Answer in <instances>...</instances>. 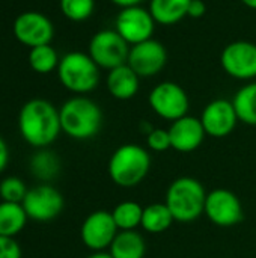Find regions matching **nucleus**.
<instances>
[{
	"mask_svg": "<svg viewBox=\"0 0 256 258\" xmlns=\"http://www.w3.org/2000/svg\"><path fill=\"white\" fill-rule=\"evenodd\" d=\"M9 162V148L8 144L3 141V138L0 136V174L6 169Z\"/></svg>",
	"mask_w": 256,
	"mask_h": 258,
	"instance_id": "obj_31",
	"label": "nucleus"
},
{
	"mask_svg": "<svg viewBox=\"0 0 256 258\" xmlns=\"http://www.w3.org/2000/svg\"><path fill=\"white\" fill-rule=\"evenodd\" d=\"M18 130L30 147L47 148L62 132L59 110L44 98L29 100L20 110Z\"/></svg>",
	"mask_w": 256,
	"mask_h": 258,
	"instance_id": "obj_1",
	"label": "nucleus"
},
{
	"mask_svg": "<svg viewBox=\"0 0 256 258\" xmlns=\"http://www.w3.org/2000/svg\"><path fill=\"white\" fill-rule=\"evenodd\" d=\"M59 115L62 132L75 141L95 138L103 125L101 107L94 100L83 95L66 100L59 109Z\"/></svg>",
	"mask_w": 256,
	"mask_h": 258,
	"instance_id": "obj_2",
	"label": "nucleus"
},
{
	"mask_svg": "<svg viewBox=\"0 0 256 258\" xmlns=\"http://www.w3.org/2000/svg\"><path fill=\"white\" fill-rule=\"evenodd\" d=\"M110 180L124 189L139 186L151 169V156L146 148L137 144H124L118 147L109 159Z\"/></svg>",
	"mask_w": 256,
	"mask_h": 258,
	"instance_id": "obj_3",
	"label": "nucleus"
},
{
	"mask_svg": "<svg viewBox=\"0 0 256 258\" xmlns=\"http://www.w3.org/2000/svg\"><path fill=\"white\" fill-rule=\"evenodd\" d=\"M57 76L68 91L83 95L92 92L98 86L100 67L94 62L89 53L71 51L60 59Z\"/></svg>",
	"mask_w": 256,
	"mask_h": 258,
	"instance_id": "obj_5",
	"label": "nucleus"
},
{
	"mask_svg": "<svg viewBox=\"0 0 256 258\" xmlns=\"http://www.w3.org/2000/svg\"><path fill=\"white\" fill-rule=\"evenodd\" d=\"M14 35L21 44L33 48L38 45L50 44L54 35V27L51 20L44 14L27 11L15 18Z\"/></svg>",
	"mask_w": 256,
	"mask_h": 258,
	"instance_id": "obj_14",
	"label": "nucleus"
},
{
	"mask_svg": "<svg viewBox=\"0 0 256 258\" xmlns=\"http://www.w3.org/2000/svg\"><path fill=\"white\" fill-rule=\"evenodd\" d=\"M241 3L244 6H247L249 9H255L256 11V0H241Z\"/></svg>",
	"mask_w": 256,
	"mask_h": 258,
	"instance_id": "obj_34",
	"label": "nucleus"
},
{
	"mask_svg": "<svg viewBox=\"0 0 256 258\" xmlns=\"http://www.w3.org/2000/svg\"><path fill=\"white\" fill-rule=\"evenodd\" d=\"M149 106L152 112L166 119V121H177L186 115H189V95L175 82H161L152 88L148 97Z\"/></svg>",
	"mask_w": 256,
	"mask_h": 258,
	"instance_id": "obj_7",
	"label": "nucleus"
},
{
	"mask_svg": "<svg viewBox=\"0 0 256 258\" xmlns=\"http://www.w3.org/2000/svg\"><path fill=\"white\" fill-rule=\"evenodd\" d=\"M119 8H130V6H140L143 0H112Z\"/></svg>",
	"mask_w": 256,
	"mask_h": 258,
	"instance_id": "obj_32",
	"label": "nucleus"
},
{
	"mask_svg": "<svg viewBox=\"0 0 256 258\" xmlns=\"http://www.w3.org/2000/svg\"><path fill=\"white\" fill-rule=\"evenodd\" d=\"M205 201L207 192L199 180L193 177H180L169 184L164 204L170 210L175 222L190 224L204 215Z\"/></svg>",
	"mask_w": 256,
	"mask_h": 258,
	"instance_id": "obj_4",
	"label": "nucleus"
},
{
	"mask_svg": "<svg viewBox=\"0 0 256 258\" xmlns=\"http://www.w3.org/2000/svg\"><path fill=\"white\" fill-rule=\"evenodd\" d=\"M62 14L71 21H84L95 11V0H60Z\"/></svg>",
	"mask_w": 256,
	"mask_h": 258,
	"instance_id": "obj_26",
	"label": "nucleus"
},
{
	"mask_svg": "<svg viewBox=\"0 0 256 258\" xmlns=\"http://www.w3.org/2000/svg\"><path fill=\"white\" fill-rule=\"evenodd\" d=\"M106 83L113 98L125 101V100H131L139 92L140 77L134 73V70L128 63H124L109 71Z\"/></svg>",
	"mask_w": 256,
	"mask_h": 258,
	"instance_id": "obj_17",
	"label": "nucleus"
},
{
	"mask_svg": "<svg viewBox=\"0 0 256 258\" xmlns=\"http://www.w3.org/2000/svg\"><path fill=\"white\" fill-rule=\"evenodd\" d=\"M155 24L157 23L152 18L149 9H145L142 6H130L122 8L118 14L115 30L130 45H136L152 38Z\"/></svg>",
	"mask_w": 256,
	"mask_h": 258,
	"instance_id": "obj_12",
	"label": "nucleus"
},
{
	"mask_svg": "<svg viewBox=\"0 0 256 258\" xmlns=\"http://www.w3.org/2000/svg\"><path fill=\"white\" fill-rule=\"evenodd\" d=\"M204 215L222 228L238 225L244 216L240 198L228 189H214L207 194Z\"/></svg>",
	"mask_w": 256,
	"mask_h": 258,
	"instance_id": "obj_9",
	"label": "nucleus"
},
{
	"mask_svg": "<svg viewBox=\"0 0 256 258\" xmlns=\"http://www.w3.org/2000/svg\"><path fill=\"white\" fill-rule=\"evenodd\" d=\"M166 62L167 50L160 41L154 38L131 45L127 59V63L134 70L139 77L157 76L166 67Z\"/></svg>",
	"mask_w": 256,
	"mask_h": 258,
	"instance_id": "obj_13",
	"label": "nucleus"
},
{
	"mask_svg": "<svg viewBox=\"0 0 256 258\" xmlns=\"http://www.w3.org/2000/svg\"><path fill=\"white\" fill-rule=\"evenodd\" d=\"M59 159L48 150L36 151L30 159V171L39 180H53L59 172Z\"/></svg>",
	"mask_w": 256,
	"mask_h": 258,
	"instance_id": "obj_25",
	"label": "nucleus"
},
{
	"mask_svg": "<svg viewBox=\"0 0 256 258\" xmlns=\"http://www.w3.org/2000/svg\"><path fill=\"white\" fill-rule=\"evenodd\" d=\"M223 71L237 80L256 79V44L250 41H234L228 44L222 54Z\"/></svg>",
	"mask_w": 256,
	"mask_h": 258,
	"instance_id": "obj_11",
	"label": "nucleus"
},
{
	"mask_svg": "<svg viewBox=\"0 0 256 258\" xmlns=\"http://www.w3.org/2000/svg\"><path fill=\"white\" fill-rule=\"evenodd\" d=\"M128 53L130 44L116 30H100L89 42V56L100 68L109 71L127 63Z\"/></svg>",
	"mask_w": 256,
	"mask_h": 258,
	"instance_id": "obj_6",
	"label": "nucleus"
},
{
	"mask_svg": "<svg viewBox=\"0 0 256 258\" xmlns=\"http://www.w3.org/2000/svg\"><path fill=\"white\" fill-rule=\"evenodd\" d=\"M201 122L207 136L211 138H226L231 135L238 122L235 107L231 100L217 98L210 101L201 115Z\"/></svg>",
	"mask_w": 256,
	"mask_h": 258,
	"instance_id": "obj_15",
	"label": "nucleus"
},
{
	"mask_svg": "<svg viewBox=\"0 0 256 258\" xmlns=\"http://www.w3.org/2000/svg\"><path fill=\"white\" fill-rule=\"evenodd\" d=\"M175 222L170 210L164 203H154L143 207V216L140 227L151 234H161L167 231Z\"/></svg>",
	"mask_w": 256,
	"mask_h": 258,
	"instance_id": "obj_21",
	"label": "nucleus"
},
{
	"mask_svg": "<svg viewBox=\"0 0 256 258\" xmlns=\"http://www.w3.org/2000/svg\"><path fill=\"white\" fill-rule=\"evenodd\" d=\"M86 258H113L110 252L107 251H98V252H92L91 255H88Z\"/></svg>",
	"mask_w": 256,
	"mask_h": 258,
	"instance_id": "obj_33",
	"label": "nucleus"
},
{
	"mask_svg": "<svg viewBox=\"0 0 256 258\" xmlns=\"http://www.w3.org/2000/svg\"><path fill=\"white\" fill-rule=\"evenodd\" d=\"M29 189L26 183L18 177H6L0 181V198L5 203L21 204L27 195Z\"/></svg>",
	"mask_w": 256,
	"mask_h": 258,
	"instance_id": "obj_27",
	"label": "nucleus"
},
{
	"mask_svg": "<svg viewBox=\"0 0 256 258\" xmlns=\"http://www.w3.org/2000/svg\"><path fill=\"white\" fill-rule=\"evenodd\" d=\"M118 233L119 230L115 224L112 212L107 210L92 212L83 221L80 228L81 242L92 252L109 249Z\"/></svg>",
	"mask_w": 256,
	"mask_h": 258,
	"instance_id": "obj_10",
	"label": "nucleus"
},
{
	"mask_svg": "<svg viewBox=\"0 0 256 258\" xmlns=\"http://www.w3.org/2000/svg\"><path fill=\"white\" fill-rule=\"evenodd\" d=\"M167 130L170 136L172 150L183 154L196 151L207 136L201 119L190 115H186L174 121Z\"/></svg>",
	"mask_w": 256,
	"mask_h": 258,
	"instance_id": "obj_16",
	"label": "nucleus"
},
{
	"mask_svg": "<svg viewBox=\"0 0 256 258\" xmlns=\"http://www.w3.org/2000/svg\"><path fill=\"white\" fill-rule=\"evenodd\" d=\"M146 145L151 151L155 153H164L172 148L170 145V136L169 130L164 128H152L146 135Z\"/></svg>",
	"mask_w": 256,
	"mask_h": 258,
	"instance_id": "obj_28",
	"label": "nucleus"
},
{
	"mask_svg": "<svg viewBox=\"0 0 256 258\" xmlns=\"http://www.w3.org/2000/svg\"><path fill=\"white\" fill-rule=\"evenodd\" d=\"M207 14V3L204 0H192L189 5V15L192 18H201Z\"/></svg>",
	"mask_w": 256,
	"mask_h": 258,
	"instance_id": "obj_30",
	"label": "nucleus"
},
{
	"mask_svg": "<svg viewBox=\"0 0 256 258\" xmlns=\"http://www.w3.org/2000/svg\"><path fill=\"white\" fill-rule=\"evenodd\" d=\"M192 0H151L149 12L157 24L172 26L189 15Z\"/></svg>",
	"mask_w": 256,
	"mask_h": 258,
	"instance_id": "obj_18",
	"label": "nucleus"
},
{
	"mask_svg": "<svg viewBox=\"0 0 256 258\" xmlns=\"http://www.w3.org/2000/svg\"><path fill=\"white\" fill-rule=\"evenodd\" d=\"M59 62H60L59 54L50 44L30 48L29 63H30L32 70L39 74H48V73L54 71L59 67Z\"/></svg>",
	"mask_w": 256,
	"mask_h": 258,
	"instance_id": "obj_24",
	"label": "nucleus"
},
{
	"mask_svg": "<svg viewBox=\"0 0 256 258\" xmlns=\"http://www.w3.org/2000/svg\"><path fill=\"white\" fill-rule=\"evenodd\" d=\"M109 252L113 258H145L146 242L136 230L119 231L112 242Z\"/></svg>",
	"mask_w": 256,
	"mask_h": 258,
	"instance_id": "obj_19",
	"label": "nucleus"
},
{
	"mask_svg": "<svg viewBox=\"0 0 256 258\" xmlns=\"http://www.w3.org/2000/svg\"><path fill=\"white\" fill-rule=\"evenodd\" d=\"M238 121L256 127V82L240 88L232 98Z\"/></svg>",
	"mask_w": 256,
	"mask_h": 258,
	"instance_id": "obj_22",
	"label": "nucleus"
},
{
	"mask_svg": "<svg viewBox=\"0 0 256 258\" xmlns=\"http://www.w3.org/2000/svg\"><path fill=\"white\" fill-rule=\"evenodd\" d=\"M27 213L23 204L17 203H0V236L15 239L27 224Z\"/></svg>",
	"mask_w": 256,
	"mask_h": 258,
	"instance_id": "obj_20",
	"label": "nucleus"
},
{
	"mask_svg": "<svg viewBox=\"0 0 256 258\" xmlns=\"http://www.w3.org/2000/svg\"><path fill=\"white\" fill-rule=\"evenodd\" d=\"M0 258H21V248L15 239L0 236Z\"/></svg>",
	"mask_w": 256,
	"mask_h": 258,
	"instance_id": "obj_29",
	"label": "nucleus"
},
{
	"mask_svg": "<svg viewBox=\"0 0 256 258\" xmlns=\"http://www.w3.org/2000/svg\"><path fill=\"white\" fill-rule=\"evenodd\" d=\"M112 216L119 231H131L140 227L143 207L134 201H122L112 210Z\"/></svg>",
	"mask_w": 256,
	"mask_h": 258,
	"instance_id": "obj_23",
	"label": "nucleus"
},
{
	"mask_svg": "<svg viewBox=\"0 0 256 258\" xmlns=\"http://www.w3.org/2000/svg\"><path fill=\"white\" fill-rule=\"evenodd\" d=\"M21 204L29 219L35 222H50L62 213L65 201L56 187L50 184H39L29 189Z\"/></svg>",
	"mask_w": 256,
	"mask_h": 258,
	"instance_id": "obj_8",
	"label": "nucleus"
}]
</instances>
